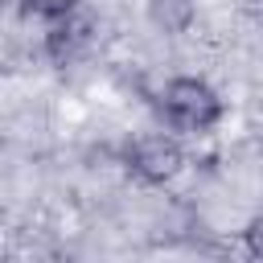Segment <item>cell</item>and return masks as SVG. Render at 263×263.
Returning a JSON list of instances; mask_svg holds the SVG:
<instances>
[{"mask_svg":"<svg viewBox=\"0 0 263 263\" xmlns=\"http://www.w3.org/2000/svg\"><path fill=\"white\" fill-rule=\"evenodd\" d=\"M160 111H164V119H168L173 127H181V132H210V127L222 119L226 103L218 99V90H214L205 78L181 74V78H173V82L160 90Z\"/></svg>","mask_w":263,"mask_h":263,"instance_id":"cell-1","label":"cell"},{"mask_svg":"<svg viewBox=\"0 0 263 263\" xmlns=\"http://www.w3.org/2000/svg\"><path fill=\"white\" fill-rule=\"evenodd\" d=\"M123 164L144 185H168L185 168V148L173 136H164V132H148V136H140V140L127 144Z\"/></svg>","mask_w":263,"mask_h":263,"instance_id":"cell-2","label":"cell"},{"mask_svg":"<svg viewBox=\"0 0 263 263\" xmlns=\"http://www.w3.org/2000/svg\"><path fill=\"white\" fill-rule=\"evenodd\" d=\"M86 45H90V21H86V16H78V8H74V12H66V16H58V21H49L45 53H49L58 66H66V62L82 58V53H86Z\"/></svg>","mask_w":263,"mask_h":263,"instance_id":"cell-3","label":"cell"},{"mask_svg":"<svg viewBox=\"0 0 263 263\" xmlns=\"http://www.w3.org/2000/svg\"><path fill=\"white\" fill-rule=\"evenodd\" d=\"M16 4H21V12L41 16V21H58V16L78 8V0H16Z\"/></svg>","mask_w":263,"mask_h":263,"instance_id":"cell-4","label":"cell"},{"mask_svg":"<svg viewBox=\"0 0 263 263\" xmlns=\"http://www.w3.org/2000/svg\"><path fill=\"white\" fill-rule=\"evenodd\" d=\"M0 4H4V0H0Z\"/></svg>","mask_w":263,"mask_h":263,"instance_id":"cell-5","label":"cell"}]
</instances>
